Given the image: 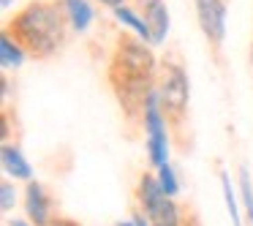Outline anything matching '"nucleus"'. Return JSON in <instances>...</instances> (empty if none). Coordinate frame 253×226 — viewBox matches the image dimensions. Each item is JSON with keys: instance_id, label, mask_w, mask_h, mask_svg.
Returning a JSON list of instances; mask_svg holds the SVG:
<instances>
[{"instance_id": "2eb2a0df", "label": "nucleus", "mask_w": 253, "mask_h": 226, "mask_svg": "<svg viewBox=\"0 0 253 226\" xmlns=\"http://www.w3.org/2000/svg\"><path fill=\"white\" fill-rule=\"evenodd\" d=\"M240 199H242V210H245L248 224L253 226V182H251V172L245 166H240Z\"/></svg>"}, {"instance_id": "ddd939ff", "label": "nucleus", "mask_w": 253, "mask_h": 226, "mask_svg": "<svg viewBox=\"0 0 253 226\" xmlns=\"http://www.w3.org/2000/svg\"><path fill=\"white\" fill-rule=\"evenodd\" d=\"M220 191H223V202H226V213L231 218V226H242V213H240V202H237L240 191L231 185L229 172H220Z\"/></svg>"}, {"instance_id": "9d476101", "label": "nucleus", "mask_w": 253, "mask_h": 226, "mask_svg": "<svg viewBox=\"0 0 253 226\" xmlns=\"http://www.w3.org/2000/svg\"><path fill=\"white\" fill-rule=\"evenodd\" d=\"M60 3H63V11H66L68 28L74 33H87L93 19H95V11L90 6V0H60Z\"/></svg>"}, {"instance_id": "1a4fd4ad", "label": "nucleus", "mask_w": 253, "mask_h": 226, "mask_svg": "<svg viewBox=\"0 0 253 226\" xmlns=\"http://www.w3.org/2000/svg\"><path fill=\"white\" fill-rule=\"evenodd\" d=\"M144 215L150 218L153 226H185V215H182V207L169 196H161L155 199L153 204L142 210Z\"/></svg>"}, {"instance_id": "0eeeda50", "label": "nucleus", "mask_w": 253, "mask_h": 226, "mask_svg": "<svg viewBox=\"0 0 253 226\" xmlns=\"http://www.w3.org/2000/svg\"><path fill=\"white\" fill-rule=\"evenodd\" d=\"M136 11L142 14V19L150 28V39L153 44H164L169 36V8L164 0H136Z\"/></svg>"}, {"instance_id": "f8f14e48", "label": "nucleus", "mask_w": 253, "mask_h": 226, "mask_svg": "<svg viewBox=\"0 0 253 226\" xmlns=\"http://www.w3.org/2000/svg\"><path fill=\"white\" fill-rule=\"evenodd\" d=\"M115 19L120 25H126L128 30H133V33L139 36L142 41H147V44H153V39H150V28H147V22L142 19V14L136 11V8H131V6H120V8H115Z\"/></svg>"}, {"instance_id": "f257e3e1", "label": "nucleus", "mask_w": 253, "mask_h": 226, "mask_svg": "<svg viewBox=\"0 0 253 226\" xmlns=\"http://www.w3.org/2000/svg\"><path fill=\"white\" fill-rule=\"evenodd\" d=\"M6 30L22 44L28 55L39 60H49L57 52H63L68 41V19L63 11V3L57 0H36L28 3L22 11L8 19Z\"/></svg>"}, {"instance_id": "7ed1b4c3", "label": "nucleus", "mask_w": 253, "mask_h": 226, "mask_svg": "<svg viewBox=\"0 0 253 226\" xmlns=\"http://www.w3.org/2000/svg\"><path fill=\"white\" fill-rule=\"evenodd\" d=\"M158 68L161 63L147 44H142L136 39H126V36L115 44L109 71L126 74V77H139V79H158Z\"/></svg>"}, {"instance_id": "aec40b11", "label": "nucleus", "mask_w": 253, "mask_h": 226, "mask_svg": "<svg viewBox=\"0 0 253 226\" xmlns=\"http://www.w3.org/2000/svg\"><path fill=\"white\" fill-rule=\"evenodd\" d=\"M8 226H33L28 218H14V221H8Z\"/></svg>"}, {"instance_id": "f3484780", "label": "nucleus", "mask_w": 253, "mask_h": 226, "mask_svg": "<svg viewBox=\"0 0 253 226\" xmlns=\"http://www.w3.org/2000/svg\"><path fill=\"white\" fill-rule=\"evenodd\" d=\"M131 221H133V226H153V224H150V218L142 213V210H136V213L131 215Z\"/></svg>"}, {"instance_id": "6e6552de", "label": "nucleus", "mask_w": 253, "mask_h": 226, "mask_svg": "<svg viewBox=\"0 0 253 226\" xmlns=\"http://www.w3.org/2000/svg\"><path fill=\"white\" fill-rule=\"evenodd\" d=\"M0 166H3V175L11 177V180H25V182L33 180V166H30V161L19 150V144L3 142V147H0Z\"/></svg>"}, {"instance_id": "f03ea898", "label": "nucleus", "mask_w": 253, "mask_h": 226, "mask_svg": "<svg viewBox=\"0 0 253 226\" xmlns=\"http://www.w3.org/2000/svg\"><path fill=\"white\" fill-rule=\"evenodd\" d=\"M155 90H158L161 106H164L169 123L180 126L188 115V104H191V82H188V71L182 68L180 60L161 63L158 79H155Z\"/></svg>"}, {"instance_id": "dca6fc26", "label": "nucleus", "mask_w": 253, "mask_h": 226, "mask_svg": "<svg viewBox=\"0 0 253 226\" xmlns=\"http://www.w3.org/2000/svg\"><path fill=\"white\" fill-rule=\"evenodd\" d=\"M14 207H17V188H14L11 180H3V185H0V210L11 213Z\"/></svg>"}, {"instance_id": "9b49d317", "label": "nucleus", "mask_w": 253, "mask_h": 226, "mask_svg": "<svg viewBox=\"0 0 253 226\" xmlns=\"http://www.w3.org/2000/svg\"><path fill=\"white\" fill-rule=\"evenodd\" d=\"M25 57H28V52L22 49V44L3 28V33H0V66H3V71L19 68L25 63Z\"/></svg>"}, {"instance_id": "a211bd4d", "label": "nucleus", "mask_w": 253, "mask_h": 226, "mask_svg": "<svg viewBox=\"0 0 253 226\" xmlns=\"http://www.w3.org/2000/svg\"><path fill=\"white\" fill-rule=\"evenodd\" d=\"M95 3H101V6H106V8H120V6H126V0H95Z\"/></svg>"}, {"instance_id": "6ab92c4d", "label": "nucleus", "mask_w": 253, "mask_h": 226, "mask_svg": "<svg viewBox=\"0 0 253 226\" xmlns=\"http://www.w3.org/2000/svg\"><path fill=\"white\" fill-rule=\"evenodd\" d=\"M49 226H79V224H77V221H71V218H55Z\"/></svg>"}, {"instance_id": "412c9836", "label": "nucleus", "mask_w": 253, "mask_h": 226, "mask_svg": "<svg viewBox=\"0 0 253 226\" xmlns=\"http://www.w3.org/2000/svg\"><path fill=\"white\" fill-rule=\"evenodd\" d=\"M117 226H133V221L128 218V221H117Z\"/></svg>"}, {"instance_id": "423d86ee", "label": "nucleus", "mask_w": 253, "mask_h": 226, "mask_svg": "<svg viewBox=\"0 0 253 226\" xmlns=\"http://www.w3.org/2000/svg\"><path fill=\"white\" fill-rule=\"evenodd\" d=\"M25 213H28V221L33 226H49L55 221V215H52V199L39 180H30L28 188H25Z\"/></svg>"}, {"instance_id": "20e7f679", "label": "nucleus", "mask_w": 253, "mask_h": 226, "mask_svg": "<svg viewBox=\"0 0 253 226\" xmlns=\"http://www.w3.org/2000/svg\"><path fill=\"white\" fill-rule=\"evenodd\" d=\"M144 134H147V158L150 164L158 166L169 164V117H166L164 106H161L158 90H153L144 104V117H142Z\"/></svg>"}, {"instance_id": "39448f33", "label": "nucleus", "mask_w": 253, "mask_h": 226, "mask_svg": "<svg viewBox=\"0 0 253 226\" xmlns=\"http://www.w3.org/2000/svg\"><path fill=\"white\" fill-rule=\"evenodd\" d=\"M193 8H196V19L204 39L210 41L212 49H220L226 39V19H229L226 0H193Z\"/></svg>"}, {"instance_id": "4be33fe9", "label": "nucleus", "mask_w": 253, "mask_h": 226, "mask_svg": "<svg viewBox=\"0 0 253 226\" xmlns=\"http://www.w3.org/2000/svg\"><path fill=\"white\" fill-rule=\"evenodd\" d=\"M0 6H3V8H8V6H11V0H0Z\"/></svg>"}, {"instance_id": "4468645a", "label": "nucleus", "mask_w": 253, "mask_h": 226, "mask_svg": "<svg viewBox=\"0 0 253 226\" xmlns=\"http://www.w3.org/2000/svg\"><path fill=\"white\" fill-rule=\"evenodd\" d=\"M155 177H158V182H161V191H164L169 199H174L177 193H180V177H177V172H174V166H171V164L158 166Z\"/></svg>"}]
</instances>
